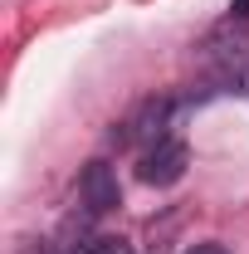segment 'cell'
Wrapping results in <instances>:
<instances>
[{"mask_svg":"<svg viewBox=\"0 0 249 254\" xmlns=\"http://www.w3.org/2000/svg\"><path fill=\"white\" fill-rule=\"evenodd\" d=\"M230 15H235V20H245V25H249V0H230Z\"/></svg>","mask_w":249,"mask_h":254,"instance_id":"5","label":"cell"},{"mask_svg":"<svg viewBox=\"0 0 249 254\" xmlns=\"http://www.w3.org/2000/svg\"><path fill=\"white\" fill-rule=\"evenodd\" d=\"M78 200L88 205V215H108V210H118L123 190H118V176H113L108 161H88V166H83V176H78Z\"/></svg>","mask_w":249,"mask_h":254,"instance_id":"2","label":"cell"},{"mask_svg":"<svg viewBox=\"0 0 249 254\" xmlns=\"http://www.w3.org/2000/svg\"><path fill=\"white\" fill-rule=\"evenodd\" d=\"M186 254H230V250H225V245H190Z\"/></svg>","mask_w":249,"mask_h":254,"instance_id":"6","label":"cell"},{"mask_svg":"<svg viewBox=\"0 0 249 254\" xmlns=\"http://www.w3.org/2000/svg\"><path fill=\"white\" fill-rule=\"evenodd\" d=\"M171 113H176V103H171V98H161V103H156V98H152V103H142V108L123 123V142H147V147H152L156 137H166Z\"/></svg>","mask_w":249,"mask_h":254,"instance_id":"3","label":"cell"},{"mask_svg":"<svg viewBox=\"0 0 249 254\" xmlns=\"http://www.w3.org/2000/svg\"><path fill=\"white\" fill-rule=\"evenodd\" d=\"M88 254H137V250H132L127 240H93V245H88Z\"/></svg>","mask_w":249,"mask_h":254,"instance_id":"4","label":"cell"},{"mask_svg":"<svg viewBox=\"0 0 249 254\" xmlns=\"http://www.w3.org/2000/svg\"><path fill=\"white\" fill-rule=\"evenodd\" d=\"M186 166H190L186 142L166 132V137H156L152 147L142 152V161H137V181H147V186H176V181L186 176Z\"/></svg>","mask_w":249,"mask_h":254,"instance_id":"1","label":"cell"}]
</instances>
